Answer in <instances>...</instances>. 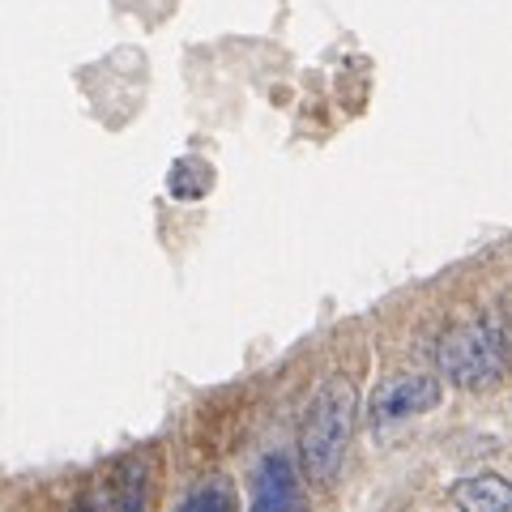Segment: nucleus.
<instances>
[{"label": "nucleus", "instance_id": "f257e3e1", "mask_svg": "<svg viewBox=\"0 0 512 512\" xmlns=\"http://www.w3.org/2000/svg\"><path fill=\"white\" fill-rule=\"evenodd\" d=\"M355 419H359V397L350 380H329L325 389L316 393L312 414L303 423L299 436V457L303 470H308L316 483H333L346 461L350 436H355Z\"/></svg>", "mask_w": 512, "mask_h": 512}, {"label": "nucleus", "instance_id": "f03ea898", "mask_svg": "<svg viewBox=\"0 0 512 512\" xmlns=\"http://www.w3.org/2000/svg\"><path fill=\"white\" fill-rule=\"evenodd\" d=\"M440 376L457 389H491L504 376L508 363V329H504V312H491L483 320L453 329L436 350Z\"/></svg>", "mask_w": 512, "mask_h": 512}, {"label": "nucleus", "instance_id": "7ed1b4c3", "mask_svg": "<svg viewBox=\"0 0 512 512\" xmlns=\"http://www.w3.org/2000/svg\"><path fill=\"white\" fill-rule=\"evenodd\" d=\"M440 397H444L440 376H397L372 397V427L389 431L406 419H419V414L440 406Z\"/></svg>", "mask_w": 512, "mask_h": 512}, {"label": "nucleus", "instance_id": "20e7f679", "mask_svg": "<svg viewBox=\"0 0 512 512\" xmlns=\"http://www.w3.org/2000/svg\"><path fill=\"white\" fill-rule=\"evenodd\" d=\"M299 504V470L291 453H269L252 474V508H291Z\"/></svg>", "mask_w": 512, "mask_h": 512}, {"label": "nucleus", "instance_id": "39448f33", "mask_svg": "<svg viewBox=\"0 0 512 512\" xmlns=\"http://www.w3.org/2000/svg\"><path fill=\"white\" fill-rule=\"evenodd\" d=\"M150 461L146 457H128L120 474H116V491L103 495L99 504H116V508H146L150 504Z\"/></svg>", "mask_w": 512, "mask_h": 512}, {"label": "nucleus", "instance_id": "423d86ee", "mask_svg": "<svg viewBox=\"0 0 512 512\" xmlns=\"http://www.w3.org/2000/svg\"><path fill=\"white\" fill-rule=\"evenodd\" d=\"M214 188V167L205 158H180L167 171V192L175 201H201Z\"/></svg>", "mask_w": 512, "mask_h": 512}, {"label": "nucleus", "instance_id": "0eeeda50", "mask_svg": "<svg viewBox=\"0 0 512 512\" xmlns=\"http://www.w3.org/2000/svg\"><path fill=\"white\" fill-rule=\"evenodd\" d=\"M512 500L508 487H504V478H495V474H483V478H466V483L457 487V504L461 508H504Z\"/></svg>", "mask_w": 512, "mask_h": 512}, {"label": "nucleus", "instance_id": "6e6552de", "mask_svg": "<svg viewBox=\"0 0 512 512\" xmlns=\"http://www.w3.org/2000/svg\"><path fill=\"white\" fill-rule=\"evenodd\" d=\"M231 504H235V491L227 483H218V478L210 487H197L184 495V508H231Z\"/></svg>", "mask_w": 512, "mask_h": 512}]
</instances>
